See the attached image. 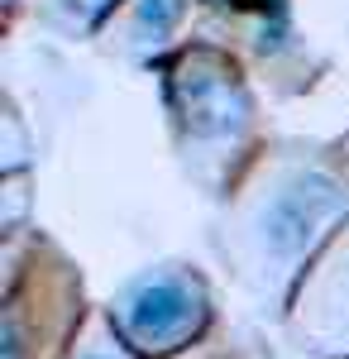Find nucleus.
<instances>
[{
    "mask_svg": "<svg viewBox=\"0 0 349 359\" xmlns=\"http://www.w3.org/2000/svg\"><path fill=\"white\" fill-rule=\"evenodd\" d=\"M201 321V297L191 292L182 278H158L144 283L120 311V335L139 350H167L172 340H182Z\"/></svg>",
    "mask_w": 349,
    "mask_h": 359,
    "instance_id": "1",
    "label": "nucleus"
},
{
    "mask_svg": "<svg viewBox=\"0 0 349 359\" xmlns=\"http://www.w3.org/2000/svg\"><path fill=\"white\" fill-rule=\"evenodd\" d=\"M335 206H340V192H335V182H325V177H306V182L287 187V192H278V201H273L268 216H264L268 249L282 254V259L301 254V249L316 240V225H321Z\"/></svg>",
    "mask_w": 349,
    "mask_h": 359,
    "instance_id": "2",
    "label": "nucleus"
},
{
    "mask_svg": "<svg viewBox=\"0 0 349 359\" xmlns=\"http://www.w3.org/2000/svg\"><path fill=\"white\" fill-rule=\"evenodd\" d=\"M182 15V0H144V29L153 34H167Z\"/></svg>",
    "mask_w": 349,
    "mask_h": 359,
    "instance_id": "3",
    "label": "nucleus"
},
{
    "mask_svg": "<svg viewBox=\"0 0 349 359\" xmlns=\"http://www.w3.org/2000/svg\"><path fill=\"white\" fill-rule=\"evenodd\" d=\"M220 5H235V10H268L278 0H220Z\"/></svg>",
    "mask_w": 349,
    "mask_h": 359,
    "instance_id": "4",
    "label": "nucleus"
},
{
    "mask_svg": "<svg viewBox=\"0 0 349 359\" xmlns=\"http://www.w3.org/2000/svg\"><path fill=\"white\" fill-rule=\"evenodd\" d=\"M91 359H101V355H91Z\"/></svg>",
    "mask_w": 349,
    "mask_h": 359,
    "instance_id": "5",
    "label": "nucleus"
}]
</instances>
